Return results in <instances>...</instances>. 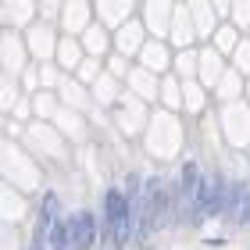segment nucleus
<instances>
[{
    "label": "nucleus",
    "instance_id": "3",
    "mask_svg": "<svg viewBox=\"0 0 250 250\" xmlns=\"http://www.w3.org/2000/svg\"><path fill=\"white\" fill-rule=\"evenodd\" d=\"M222 197H225V183H222V175H204V179H200L197 197H193L189 218H193V222H200V218H211V214H222Z\"/></svg>",
    "mask_w": 250,
    "mask_h": 250
},
{
    "label": "nucleus",
    "instance_id": "1",
    "mask_svg": "<svg viewBox=\"0 0 250 250\" xmlns=\"http://www.w3.org/2000/svg\"><path fill=\"white\" fill-rule=\"evenodd\" d=\"M168 214H172V193H168L165 179H146V193L132 211V222H140V236L157 232L168 222Z\"/></svg>",
    "mask_w": 250,
    "mask_h": 250
},
{
    "label": "nucleus",
    "instance_id": "2",
    "mask_svg": "<svg viewBox=\"0 0 250 250\" xmlns=\"http://www.w3.org/2000/svg\"><path fill=\"white\" fill-rule=\"evenodd\" d=\"M104 232L111 240V250H122L132 236V211H129V197L122 189L104 193Z\"/></svg>",
    "mask_w": 250,
    "mask_h": 250
},
{
    "label": "nucleus",
    "instance_id": "7",
    "mask_svg": "<svg viewBox=\"0 0 250 250\" xmlns=\"http://www.w3.org/2000/svg\"><path fill=\"white\" fill-rule=\"evenodd\" d=\"M50 250H72L68 247V222H61V218H54L50 222Z\"/></svg>",
    "mask_w": 250,
    "mask_h": 250
},
{
    "label": "nucleus",
    "instance_id": "6",
    "mask_svg": "<svg viewBox=\"0 0 250 250\" xmlns=\"http://www.w3.org/2000/svg\"><path fill=\"white\" fill-rule=\"evenodd\" d=\"M243 200H247V186L243 183H229L225 186V197H222V214H240V208H243Z\"/></svg>",
    "mask_w": 250,
    "mask_h": 250
},
{
    "label": "nucleus",
    "instance_id": "5",
    "mask_svg": "<svg viewBox=\"0 0 250 250\" xmlns=\"http://www.w3.org/2000/svg\"><path fill=\"white\" fill-rule=\"evenodd\" d=\"M200 165L197 161H186L183 165V200H186V208H193V197H197V189H200Z\"/></svg>",
    "mask_w": 250,
    "mask_h": 250
},
{
    "label": "nucleus",
    "instance_id": "4",
    "mask_svg": "<svg viewBox=\"0 0 250 250\" xmlns=\"http://www.w3.org/2000/svg\"><path fill=\"white\" fill-rule=\"evenodd\" d=\"M68 222V247L72 250H89L97 243V218L89 211H75Z\"/></svg>",
    "mask_w": 250,
    "mask_h": 250
}]
</instances>
